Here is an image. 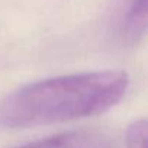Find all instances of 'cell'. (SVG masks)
Masks as SVG:
<instances>
[{"instance_id": "obj_4", "label": "cell", "mask_w": 148, "mask_h": 148, "mask_svg": "<svg viewBox=\"0 0 148 148\" xmlns=\"http://www.w3.org/2000/svg\"><path fill=\"white\" fill-rule=\"evenodd\" d=\"M126 148H147V121H135L126 131Z\"/></svg>"}, {"instance_id": "obj_1", "label": "cell", "mask_w": 148, "mask_h": 148, "mask_svg": "<svg viewBox=\"0 0 148 148\" xmlns=\"http://www.w3.org/2000/svg\"><path fill=\"white\" fill-rule=\"evenodd\" d=\"M128 74L102 70L45 79L0 99V131L23 129L100 115L126 93Z\"/></svg>"}, {"instance_id": "obj_3", "label": "cell", "mask_w": 148, "mask_h": 148, "mask_svg": "<svg viewBox=\"0 0 148 148\" xmlns=\"http://www.w3.org/2000/svg\"><path fill=\"white\" fill-rule=\"evenodd\" d=\"M121 31L129 44L139 42L147 32V0H123Z\"/></svg>"}, {"instance_id": "obj_2", "label": "cell", "mask_w": 148, "mask_h": 148, "mask_svg": "<svg viewBox=\"0 0 148 148\" xmlns=\"http://www.w3.org/2000/svg\"><path fill=\"white\" fill-rule=\"evenodd\" d=\"M18 148H112L110 136L99 129H76L42 138Z\"/></svg>"}]
</instances>
